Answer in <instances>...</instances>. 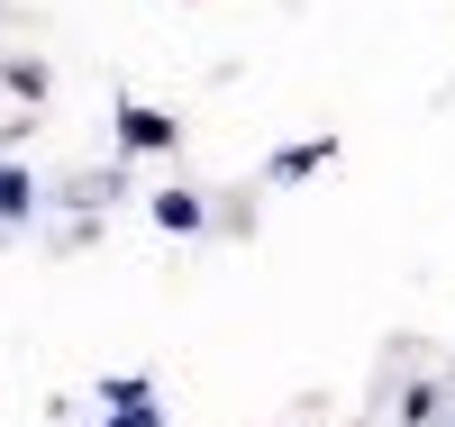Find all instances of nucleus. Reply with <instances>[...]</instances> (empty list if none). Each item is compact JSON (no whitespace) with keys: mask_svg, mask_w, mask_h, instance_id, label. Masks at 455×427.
Masks as SVG:
<instances>
[{"mask_svg":"<svg viewBox=\"0 0 455 427\" xmlns=\"http://www.w3.org/2000/svg\"><path fill=\"white\" fill-rule=\"evenodd\" d=\"M146 218H156L173 246H201V237H219V201H210V191H192V182H164L156 201H146Z\"/></svg>","mask_w":455,"mask_h":427,"instance_id":"obj_1","label":"nucleus"},{"mask_svg":"<svg viewBox=\"0 0 455 427\" xmlns=\"http://www.w3.org/2000/svg\"><path fill=\"white\" fill-rule=\"evenodd\" d=\"M109 137H119L128 164H156V154L182 146V119H164V109H146V100H119V109H109Z\"/></svg>","mask_w":455,"mask_h":427,"instance_id":"obj_2","label":"nucleus"},{"mask_svg":"<svg viewBox=\"0 0 455 427\" xmlns=\"http://www.w3.org/2000/svg\"><path fill=\"white\" fill-rule=\"evenodd\" d=\"M337 164V137L319 128V137H291V146H274L264 154V191H300V182H319Z\"/></svg>","mask_w":455,"mask_h":427,"instance_id":"obj_3","label":"nucleus"},{"mask_svg":"<svg viewBox=\"0 0 455 427\" xmlns=\"http://www.w3.org/2000/svg\"><path fill=\"white\" fill-rule=\"evenodd\" d=\"M36 218H46V173L19 164V154H0V237H19Z\"/></svg>","mask_w":455,"mask_h":427,"instance_id":"obj_4","label":"nucleus"},{"mask_svg":"<svg viewBox=\"0 0 455 427\" xmlns=\"http://www.w3.org/2000/svg\"><path fill=\"white\" fill-rule=\"evenodd\" d=\"M446 400H455V382H401L392 391V427H437Z\"/></svg>","mask_w":455,"mask_h":427,"instance_id":"obj_5","label":"nucleus"},{"mask_svg":"<svg viewBox=\"0 0 455 427\" xmlns=\"http://www.w3.org/2000/svg\"><path fill=\"white\" fill-rule=\"evenodd\" d=\"M0 83H10V100H19V109H46V91H55V73L36 64V55H0Z\"/></svg>","mask_w":455,"mask_h":427,"instance_id":"obj_6","label":"nucleus"},{"mask_svg":"<svg viewBox=\"0 0 455 427\" xmlns=\"http://www.w3.org/2000/svg\"><path fill=\"white\" fill-rule=\"evenodd\" d=\"M92 427H173V418H164V391H128V400H100Z\"/></svg>","mask_w":455,"mask_h":427,"instance_id":"obj_7","label":"nucleus"},{"mask_svg":"<svg viewBox=\"0 0 455 427\" xmlns=\"http://www.w3.org/2000/svg\"><path fill=\"white\" fill-rule=\"evenodd\" d=\"M437 427H455V400H446V418H437Z\"/></svg>","mask_w":455,"mask_h":427,"instance_id":"obj_8","label":"nucleus"}]
</instances>
